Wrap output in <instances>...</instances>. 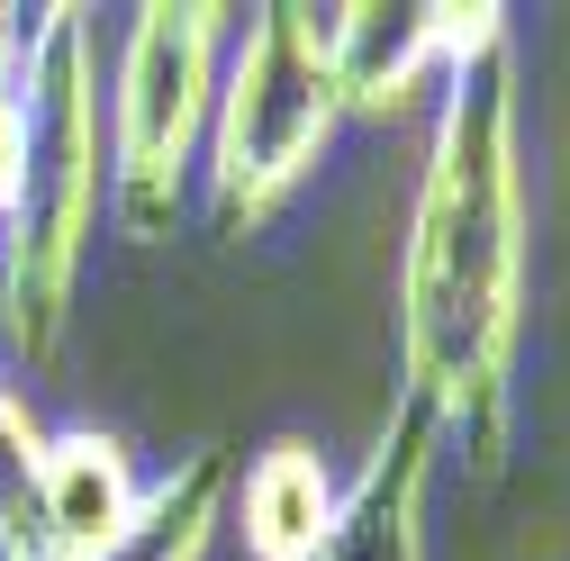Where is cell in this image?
<instances>
[{
  "mask_svg": "<svg viewBox=\"0 0 570 561\" xmlns=\"http://www.w3.org/2000/svg\"><path fill=\"white\" fill-rule=\"evenodd\" d=\"M525 100L517 55L498 46L444 82L425 173L407 208V263H399V363L407 398L462 444L480 471L508 462V398H517V344H525Z\"/></svg>",
  "mask_w": 570,
  "mask_h": 561,
  "instance_id": "1",
  "label": "cell"
},
{
  "mask_svg": "<svg viewBox=\"0 0 570 561\" xmlns=\"http://www.w3.org/2000/svg\"><path fill=\"white\" fill-rule=\"evenodd\" d=\"M19 109H28V164L10 190V218H0V326L28 363H55L109 199L100 63L82 10H46L19 37Z\"/></svg>",
  "mask_w": 570,
  "mask_h": 561,
  "instance_id": "2",
  "label": "cell"
},
{
  "mask_svg": "<svg viewBox=\"0 0 570 561\" xmlns=\"http://www.w3.org/2000/svg\"><path fill=\"white\" fill-rule=\"evenodd\" d=\"M344 127L335 100V55H326V10H254L245 37L218 63V109H208V199L227 227H263L299 199V181L326 164Z\"/></svg>",
  "mask_w": 570,
  "mask_h": 561,
  "instance_id": "3",
  "label": "cell"
},
{
  "mask_svg": "<svg viewBox=\"0 0 570 561\" xmlns=\"http://www.w3.org/2000/svg\"><path fill=\"white\" fill-rule=\"evenodd\" d=\"M218 63H227L218 0H146L127 19L100 127H109V199L136 245L181 227V190L208 146V109H218Z\"/></svg>",
  "mask_w": 570,
  "mask_h": 561,
  "instance_id": "4",
  "label": "cell"
},
{
  "mask_svg": "<svg viewBox=\"0 0 570 561\" xmlns=\"http://www.w3.org/2000/svg\"><path fill=\"white\" fill-rule=\"evenodd\" d=\"M498 46H508V10L498 0H425V10L353 0V10H326L344 118H399V109H416V91L435 73L453 82L462 63H480Z\"/></svg>",
  "mask_w": 570,
  "mask_h": 561,
  "instance_id": "5",
  "label": "cell"
},
{
  "mask_svg": "<svg viewBox=\"0 0 570 561\" xmlns=\"http://www.w3.org/2000/svg\"><path fill=\"white\" fill-rule=\"evenodd\" d=\"M435 462H444V426L425 416V398H390L381 435L363 453V471L344 480L335 525L317 543V561H425V499H435Z\"/></svg>",
  "mask_w": 570,
  "mask_h": 561,
  "instance_id": "6",
  "label": "cell"
},
{
  "mask_svg": "<svg viewBox=\"0 0 570 561\" xmlns=\"http://www.w3.org/2000/svg\"><path fill=\"white\" fill-rule=\"evenodd\" d=\"M136 516H146V480H136L127 444L100 426H46L37 489H28V525L46 561H109Z\"/></svg>",
  "mask_w": 570,
  "mask_h": 561,
  "instance_id": "7",
  "label": "cell"
},
{
  "mask_svg": "<svg viewBox=\"0 0 570 561\" xmlns=\"http://www.w3.org/2000/svg\"><path fill=\"white\" fill-rule=\"evenodd\" d=\"M335 499H344V480L326 471V453L308 435H272L245 462V480L227 489V516H236L254 561H317V543L335 525Z\"/></svg>",
  "mask_w": 570,
  "mask_h": 561,
  "instance_id": "8",
  "label": "cell"
},
{
  "mask_svg": "<svg viewBox=\"0 0 570 561\" xmlns=\"http://www.w3.org/2000/svg\"><path fill=\"white\" fill-rule=\"evenodd\" d=\"M227 525V462L218 453H181L164 480H146V516L109 561H208Z\"/></svg>",
  "mask_w": 570,
  "mask_h": 561,
  "instance_id": "9",
  "label": "cell"
},
{
  "mask_svg": "<svg viewBox=\"0 0 570 561\" xmlns=\"http://www.w3.org/2000/svg\"><path fill=\"white\" fill-rule=\"evenodd\" d=\"M37 453H46L37 407L0 381V508H19V516H28V489H37Z\"/></svg>",
  "mask_w": 570,
  "mask_h": 561,
  "instance_id": "10",
  "label": "cell"
},
{
  "mask_svg": "<svg viewBox=\"0 0 570 561\" xmlns=\"http://www.w3.org/2000/svg\"><path fill=\"white\" fill-rule=\"evenodd\" d=\"M0 561H46V552H37V525H28L19 508H0Z\"/></svg>",
  "mask_w": 570,
  "mask_h": 561,
  "instance_id": "11",
  "label": "cell"
},
{
  "mask_svg": "<svg viewBox=\"0 0 570 561\" xmlns=\"http://www.w3.org/2000/svg\"><path fill=\"white\" fill-rule=\"evenodd\" d=\"M19 82V10H0V91Z\"/></svg>",
  "mask_w": 570,
  "mask_h": 561,
  "instance_id": "12",
  "label": "cell"
}]
</instances>
